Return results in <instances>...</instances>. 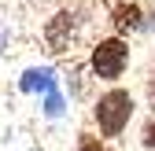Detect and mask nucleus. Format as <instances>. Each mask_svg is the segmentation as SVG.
Here are the masks:
<instances>
[{"label": "nucleus", "instance_id": "obj_1", "mask_svg": "<svg viewBox=\"0 0 155 151\" xmlns=\"http://www.w3.org/2000/svg\"><path fill=\"white\" fill-rule=\"evenodd\" d=\"M133 96L126 88H111V92H104L100 100H96V107H92V114H96V125H100V133L104 137H118L122 129L129 125V118H133Z\"/></svg>", "mask_w": 155, "mask_h": 151}, {"label": "nucleus", "instance_id": "obj_2", "mask_svg": "<svg viewBox=\"0 0 155 151\" xmlns=\"http://www.w3.org/2000/svg\"><path fill=\"white\" fill-rule=\"evenodd\" d=\"M129 66V44L122 37H107L92 48V74L104 81H118Z\"/></svg>", "mask_w": 155, "mask_h": 151}, {"label": "nucleus", "instance_id": "obj_3", "mask_svg": "<svg viewBox=\"0 0 155 151\" xmlns=\"http://www.w3.org/2000/svg\"><path fill=\"white\" fill-rule=\"evenodd\" d=\"M18 85H22V92H41V96H48V92H55V74L45 66V70H26L22 74V81H18Z\"/></svg>", "mask_w": 155, "mask_h": 151}, {"label": "nucleus", "instance_id": "obj_4", "mask_svg": "<svg viewBox=\"0 0 155 151\" xmlns=\"http://www.w3.org/2000/svg\"><path fill=\"white\" fill-rule=\"evenodd\" d=\"M114 26L118 30H137L140 26V8L137 4H118L114 8Z\"/></svg>", "mask_w": 155, "mask_h": 151}, {"label": "nucleus", "instance_id": "obj_5", "mask_svg": "<svg viewBox=\"0 0 155 151\" xmlns=\"http://www.w3.org/2000/svg\"><path fill=\"white\" fill-rule=\"evenodd\" d=\"M45 114H48V118H59V114H63V96H59V88L45 96Z\"/></svg>", "mask_w": 155, "mask_h": 151}, {"label": "nucleus", "instance_id": "obj_6", "mask_svg": "<svg viewBox=\"0 0 155 151\" xmlns=\"http://www.w3.org/2000/svg\"><path fill=\"white\" fill-rule=\"evenodd\" d=\"M81 151H107L100 140H96V137H89V133H81Z\"/></svg>", "mask_w": 155, "mask_h": 151}, {"label": "nucleus", "instance_id": "obj_7", "mask_svg": "<svg viewBox=\"0 0 155 151\" xmlns=\"http://www.w3.org/2000/svg\"><path fill=\"white\" fill-rule=\"evenodd\" d=\"M144 147H155V122L144 125Z\"/></svg>", "mask_w": 155, "mask_h": 151}, {"label": "nucleus", "instance_id": "obj_8", "mask_svg": "<svg viewBox=\"0 0 155 151\" xmlns=\"http://www.w3.org/2000/svg\"><path fill=\"white\" fill-rule=\"evenodd\" d=\"M148 88H151V103H155V70H151V81H148Z\"/></svg>", "mask_w": 155, "mask_h": 151}]
</instances>
